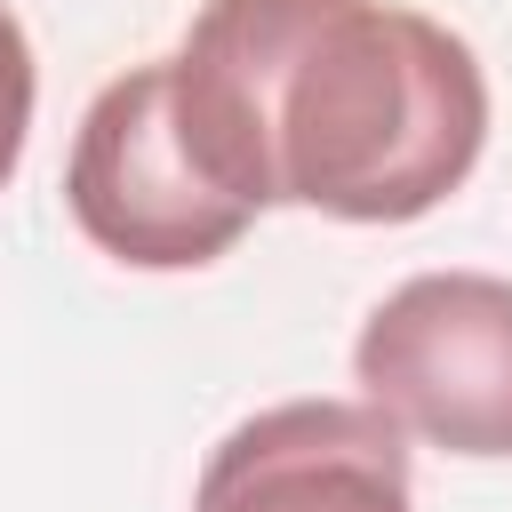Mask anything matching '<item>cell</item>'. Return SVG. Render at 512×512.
Returning <instances> with one entry per match:
<instances>
[{
	"instance_id": "obj_1",
	"label": "cell",
	"mask_w": 512,
	"mask_h": 512,
	"mask_svg": "<svg viewBox=\"0 0 512 512\" xmlns=\"http://www.w3.org/2000/svg\"><path fill=\"white\" fill-rule=\"evenodd\" d=\"M168 88L192 160L256 216L416 224L488 144L472 40L400 0H200Z\"/></svg>"
},
{
	"instance_id": "obj_2",
	"label": "cell",
	"mask_w": 512,
	"mask_h": 512,
	"mask_svg": "<svg viewBox=\"0 0 512 512\" xmlns=\"http://www.w3.org/2000/svg\"><path fill=\"white\" fill-rule=\"evenodd\" d=\"M64 208L88 232V248H104L128 272H200L232 256L240 232L256 224V208H240L192 160L176 128L168 56L128 64L120 80L96 88V104L80 112L72 160H64Z\"/></svg>"
},
{
	"instance_id": "obj_3",
	"label": "cell",
	"mask_w": 512,
	"mask_h": 512,
	"mask_svg": "<svg viewBox=\"0 0 512 512\" xmlns=\"http://www.w3.org/2000/svg\"><path fill=\"white\" fill-rule=\"evenodd\" d=\"M360 400H376L408 440L440 456H512V280L496 272H416L400 280L352 344Z\"/></svg>"
},
{
	"instance_id": "obj_4",
	"label": "cell",
	"mask_w": 512,
	"mask_h": 512,
	"mask_svg": "<svg viewBox=\"0 0 512 512\" xmlns=\"http://www.w3.org/2000/svg\"><path fill=\"white\" fill-rule=\"evenodd\" d=\"M192 512H416L408 432L376 400H280L232 424Z\"/></svg>"
},
{
	"instance_id": "obj_5",
	"label": "cell",
	"mask_w": 512,
	"mask_h": 512,
	"mask_svg": "<svg viewBox=\"0 0 512 512\" xmlns=\"http://www.w3.org/2000/svg\"><path fill=\"white\" fill-rule=\"evenodd\" d=\"M32 104H40V72H32V40L16 24V8L0 0V184L24 168V136H32Z\"/></svg>"
}]
</instances>
